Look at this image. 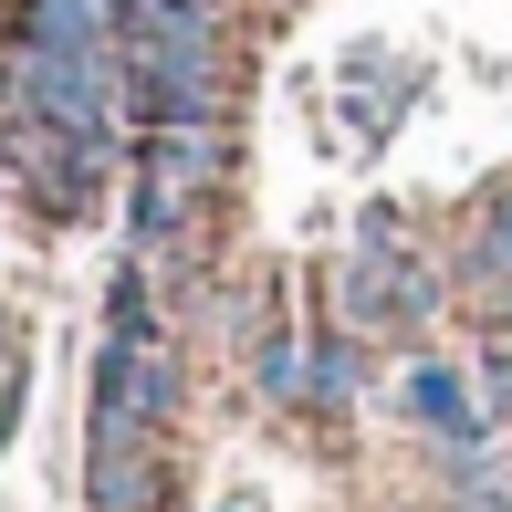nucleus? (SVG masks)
<instances>
[{
  "label": "nucleus",
  "instance_id": "1",
  "mask_svg": "<svg viewBox=\"0 0 512 512\" xmlns=\"http://www.w3.org/2000/svg\"><path fill=\"white\" fill-rule=\"evenodd\" d=\"M345 314L377 324V335H408V324L439 314V272L398 262V251H366V262H345Z\"/></svg>",
  "mask_w": 512,
  "mask_h": 512
},
{
  "label": "nucleus",
  "instance_id": "2",
  "mask_svg": "<svg viewBox=\"0 0 512 512\" xmlns=\"http://www.w3.org/2000/svg\"><path fill=\"white\" fill-rule=\"evenodd\" d=\"M398 408H408L429 439H450V450H481V439H492V408H481L471 377H460V366H439V356H418L408 377H398Z\"/></svg>",
  "mask_w": 512,
  "mask_h": 512
},
{
  "label": "nucleus",
  "instance_id": "3",
  "mask_svg": "<svg viewBox=\"0 0 512 512\" xmlns=\"http://www.w3.org/2000/svg\"><path fill=\"white\" fill-rule=\"evenodd\" d=\"M460 272H471V293H492V314H502V293H512V189L481 199V230H471V251H460Z\"/></svg>",
  "mask_w": 512,
  "mask_h": 512
},
{
  "label": "nucleus",
  "instance_id": "4",
  "mask_svg": "<svg viewBox=\"0 0 512 512\" xmlns=\"http://www.w3.org/2000/svg\"><path fill=\"white\" fill-rule=\"evenodd\" d=\"M136 21H157V32H209L220 0H136Z\"/></svg>",
  "mask_w": 512,
  "mask_h": 512
},
{
  "label": "nucleus",
  "instance_id": "5",
  "mask_svg": "<svg viewBox=\"0 0 512 512\" xmlns=\"http://www.w3.org/2000/svg\"><path fill=\"white\" fill-rule=\"evenodd\" d=\"M304 387H314V398H324V408H345V398H356V356H345V345H324V356H314V377H304Z\"/></svg>",
  "mask_w": 512,
  "mask_h": 512
},
{
  "label": "nucleus",
  "instance_id": "6",
  "mask_svg": "<svg viewBox=\"0 0 512 512\" xmlns=\"http://www.w3.org/2000/svg\"><path fill=\"white\" fill-rule=\"evenodd\" d=\"M460 512H502V502H492V492H471V502H460Z\"/></svg>",
  "mask_w": 512,
  "mask_h": 512
},
{
  "label": "nucleus",
  "instance_id": "7",
  "mask_svg": "<svg viewBox=\"0 0 512 512\" xmlns=\"http://www.w3.org/2000/svg\"><path fill=\"white\" fill-rule=\"evenodd\" d=\"M502 335H512V293H502Z\"/></svg>",
  "mask_w": 512,
  "mask_h": 512
}]
</instances>
